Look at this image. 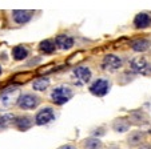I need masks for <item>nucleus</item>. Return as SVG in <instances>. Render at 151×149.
<instances>
[{"label":"nucleus","instance_id":"1","mask_svg":"<svg viewBox=\"0 0 151 149\" xmlns=\"http://www.w3.org/2000/svg\"><path fill=\"white\" fill-rule=\"evenodd\" d=\"M74 96V91L67 85H59V87L54 88L51 92V100L56 105H63L68 103Z\"/></svg>","mask_w":151,"mask_h":149},{"label":"nucleus","instance_id":"4","mask_svg":"<svg viewBox=\"0 0 151 149\" xmlns=\"http://www.w3.org/2000/svg\"><path fill=\"white\" fill-rule=\"evenodd\" d=\"M127 120L130 121L131 125L143 127V125L150 123V116H148L143 109H134V111H130V112H128Z\"/></svg>","mask_w":151,"mask_h":149},{"label":"nucleus","instance_id":"10","mask_svg":"<svg viewBox=\"0 0 151 149\" xmlns=\"http://www.w3.org/2000/svg\"><path fill=\"white\" fill-rule=\"evenodd\" d=\"M130 69L135 73H146L148 69V63L143 56H137L130 61Z\"/></svg>","mask_w":151,"mask_h":149},{"label":"nucleus","instance_id":"14","mask_svg":"<svg viewBox=\"0 0 151 149\" xmlns=\"http://www.w3.org/2000/svg\"><path fill=\"white\" fill-rule=\"evenodd\" d=\"M130 127L131 124L127 118L124 117H118V118H114L111 123V129L116 133H124L127 130H130Z\"/></svg>","mask_w":151,"mask_h":149},{"label":"nucleus","instance_id":"13","mask_svg":"<svg viewBox=\"0 0 151 149\" xmlns=\"http://www.w3.org/2000/svg\"><path fill=\"white\" fill-rule=\"evenodd\" d=\"M151 26V15L147 12H140L134 17V27L138 29H145Z\"/></svg>","mask_w":151,"mask_h":149},{"label":"nucleus","instance_id":"24","mask_svg":"<svg viewBox=\"0 0 151 149\" xmlns=\"http://www.w3.org/2000/svg\"><path fill=\"white\" fill-rule=\"evenodd\" d=\"M146 75H151V65H148V69L146 72Z\"/></svg>","mask_w":151,"mask_h":149},{"label":"nucleus","instance_id":"7","mask_svg":"<svg viewBox=\"0 0 151 149\" xmlns=\"http://www.w3.org/2000/svg\"><path fill=\"white\" fill-rule=\"evenodd\" d=\"M35 124V120L32 116L29 115H23V116H15L12 125L20 132H26V130L31 129L32 125Z\"/></svg>","mask_w":151,"mask_h":149},{"label":"nucleus","instance_id":"16","mask_svg":"<svg viewBox=\"0 0 151 149\" xmlns=\"http://www.w3.org/2000/svg\"><path fill=\"white\" fill-rule=\"evenodd\" d=\"M82 149H103V141L99 137H87L82 141Z\"/></svg>","mask_w":151,"mask_h":149},{"label":"nucleus","instance_id":"2","mask_svg":"<svg viewBox=\"0 0 151 149\" xmlns=\"http://www.w3.org/2000/svg\"><path fill=\"white\" fill-rule=\"evenodd\" d=\"M40 101H42V98L37 95H35L32 92H24L19 96L16 104L20 109L29 111V109H35V108L39 107Z\"/></svg>","mask_w":151,"mask_h":149},{"label":"nucleus","instance_id":"18","mask_svg":"<svg viewBox=\"0 0 151 149\" xmlns=\"http://www.w3.org/2000/svg\"><path fill=\"white\" fill-rule=\"evenodd\" d=\"M55 49H56V45H55L54 40H43L39 43V51L42 53H54Z\"/></svg>","mask_w":151,"mask_h":149},{"label":"nucleus","instance_id":"26","mask_svg":"<svg viewBox=\"0 0 151 149\" xmlns=\"http://www.w3.org/2000/svg\"><path fill=\"white\" fill-rule=\"evenodd\" d=\"M150 133H151V129H150Z\"/></svg>","mask_w":151,"mask_h":149},{"label":"nucleus","instance_id":"21","mask_svg":"<svg viewBox=\"0 0 151 149\" xmlns=\"http://www.w3.org/2000/svg\"><path fill=\"white\" fill-rule=\"evenodd\" d=\"M58 149H78V148H76V145H74V144H66V145L59 146Z\"/></svg>","mask_w":151,"mask_h":149},{"label":"nucleus","instance_id":"9","mask_svg":"<svg viewBox=\"0 0 151 149\" xmlns=\"http://www.w3.org/2000/svg\"><path fill=\"white\" fill-rule=\"evenodd\" d=\"M11 16L16 24H27L28 21H31L34 14L32 11H27V9H15L11 12Z\"/></svg>","mask_w":151,"mask_h":149},{"label":"nucleus","instance_id":"22","mask_svg":"<svg viewBox=\"0 0 151 149\" xmlns=\"http://www.w3.org/2000/svg\"><path fill=\"white\" fill-rule=\"evenodd\" d=\"M138 149H151V145H150V144H147V143H145L143 145H140Z\"/></svg>","mask_w":151,"mask_h":149},{"label":"nucleus","instance_id":"12","mask_svg":"<svg viewBox=\"0 0 151 149\" xmlns=\"http://www.w3.org/2000/svg\"><path fill=\"white\" fill-rule=\"evenodd\" d=\"M55 45L56 48L59 49H63V51H67V49H71L74 47V39H72L70 35H66V34H62V35H58L55 37Z\"/></svg>","mask_w":151,"mask_h":149},{"label":"nucleus","instance_id":"5","mask_svg":"<svg viewBox=\"0 0 151 149\" xmlns=\"http://www.w3.org/2000/svg\"><path fill=\"white\" fill-rule=\"evenodd\" d=\"M35 125H47L55 120V112L51 107H44L40 111H37L34 117Z\"/></svg>","mask_w":151,"mask_h":149},{"label":"nucleus","instance_id":"6","mask_svg":"<svg viewBox=\"0 0 151 149\" xmlns=\"http://www.w3.org/2000/svg\"><path fill=\"white\" fill-rule=\"evenodd\" d=\"M146 141V133L143 130H132L126 137V145L128 148L138 149L140 145H143Z\"/></svg>","mask_w":151,"mask_h":149},{"label":"nucleus","instance_id":"20","mask_svg":"<svg viewBox=\"0 0 151 149\" xmlns=\"http://www.w3.org/2000/svg\"><path fill=\"white\" fill-rule=\"evenodd\" d=\"M14 118H15V116L11 115V113H8V115H0V132L7 129L12 124Z\"/></svg>","mask_w":151,"mask_h":149},{"label":"nucleus","instance_id":"15","mask_svg":"<svg viewBox=\"0 0 151 149\" xmlns=\"http://www.w3.org/2000/svg\"><path fill=\"white\" fill-rule=\"evenodd\" d=\"M150 48H151V40L150 39L142 37V39H137L131 43V49L135 52H138V53H142V52L148 51Z\"/></svg>","mask_w":151,"mask_h":149},{"label":"nucleus","instance_id":"17","mask_svg":"<svg viewBox=\"0 0 151 149\" xmlns=\"http://www.w3.org/2000/svg\"><path fill=\"white\" fill-rule=\"evenodd\" d=\"M28 53H29V51L26 45H15L12 48V57L16 61H22V60L27 59Z\"/></svg>","mask_w":151,"mask_h":149},{"label":"nucleus","instance_id":"23","mask_svg":"<svg viewBox=\"0 0 151 149\" xmlns=\"http://www.w3.org/2000/svg\"><path fill=\"white\" fill-rule=\"evenodd\" d=\"M106 149H120V148L118 145H110L109 148H106Z\"/></svg>","mask_w":151,"mask_h":149},{"label":"nucleus","instance_id":"19","mask_svg":"<svg viewBox=\"0 0 151 149\" xmlns=\"http://www.w3.org/2000/svg\"><path fill=\"white\" fill-rule=\"evenodd\" d=\"M48 87H50V79H47V77H40V79H36L32 83L34 91H37V92H44Z\"/></svg>","mask_w":151,"mask_h":149},{"label":"nucleus","instance_id":"11","mask_svg":"<svg viewBox=\"0 0 151 149\" xmlns=\"http://www.w3.org/2000/svg\"><path fill=\"white\" fill-rule=\"evenodd\" d=\"M74 76L80 84H86V83H88L92 77V73H91V69L88 67H78L74 69Z\"/></svg>","mask_w":151,"mask_h":149},{"label":"nucleus","instance_id":"8","mask_svg":"<svg viewBox=\"0 0 151 149\" xmlns=\"http://www.w3.org/2000/svg\"><path fill=\"white\" fill-rule=\"evenodd\" d=\"M103 67L109 71H118L123 67V60L116 55H106L103 59Z\"/></svg>","mask_w":151,"mask_h":149},{"label":"nucleus","instance_id":"3","mask_svg":"<svg viewBox=\"0 0 151 149\" xmlns=\"http://www.w3.org/2000/svg\"><path fill=\"white\" fill-rule=\"evenodd\" d=\"M111 88V81L107 79H96L91 85H90V92L96 97H104L110 92Z\"/></svg>","mask_w":151,"mask_h":149},{"label":"nucleus","instance_id":"25","mask_svg":"<svg viewBox=\"0 0 151 149\" xmlns=\"http://www.w3.org/2000/svg\"><path fill=\"white\" fill-rule=\"evenodd\" d=\"M1 73H3V67L0 65V75H1Z\"/></svg>","mask_w":151,"mask_h":149}]
</instances>
